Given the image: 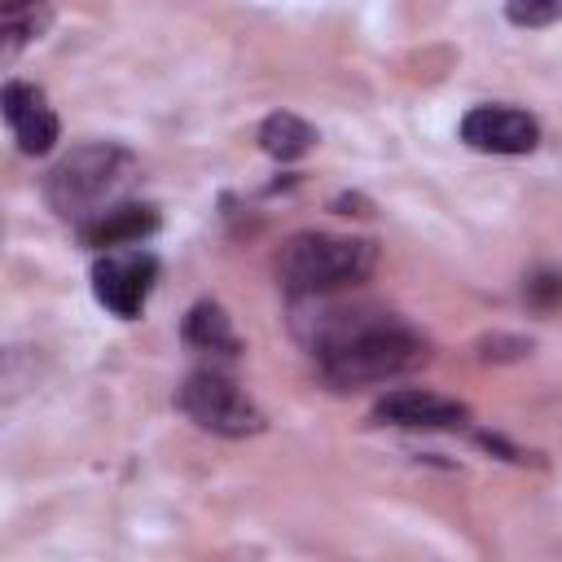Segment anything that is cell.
I'll use <instances>...</instances> for the list:
<instances>
[{
  "label": "cell",
  "mask_w": 562,
  "mask_h": 562,
  "mask_svg": "<svg viewBox=\"0 0 562 562\" xmlns=\"http://www.w3.org/2000/svg\"><path fill=\"white\" fill-rule=\"evenodd\" d=\"M294 334L316 351L321 378L338 391L386 382L426 364V338L378 307H338L329 294L294 299Z\"/></svg>",
  "instance_id": "obj_1"
},
{
  "label": "cell",
  "mask_w": 562,
  "mask_h": 562,
  "mask_svg": "<svg viewBox=\"0 0 562 562\" xmlns=\"http://www.w3.org/2000/svg\"><path fill=\"white\" fill-rule=\"evenodd\" d=\"M136 180V158L123 145H79L70 149L44 180V193L53 202L57 215L75 220L79 228L97 215H105L110 206L123 202V193Z\"/></svg>",
  "instance_id": "obj_2"
},
{
  "label": "cell",
  "mask_w": 562,
  "mask_h": 562,
  "mask_svg": "<svg viewBox=\"0 0 562 562\" xmlns=\"http://www.w3.org/2000/svg\"><path fill=\"white\" fill-rule=\"evenodd\" d=\"M378 246L364 237H334V233H294L277 255V281L290 299L303 294H334L356 285L373 272Z\"/></svg>",
  "instance_id": "obj_3"
},
{
  "label": "cell",
  "mask_w": 562,
  "mask_h": 562,
  "mask_svg": "<svg viewBox=\"0 0 562 562\" xmlns=\"http://www.w3.org/2000/svg\"><path fill=\"white\" fill-rule=\"evenodd\" d=\"M176 404L211 435H228V439H246V435H259L263 430V413L259 404L224 373L215 369H202V373H189Z\"/></svg>",
  "instance_id": "obj_4"
},
{
  "label": "cell",
  "mask_w": 562,
  "mask_h": 562,
  "mask_svg": "<svg viewBox=\"0 0 562 562\" xmlns=\"http://www.w3.org/2000/svg\"><path fill=\"white\" fill-rule=\"evenodd\" d=\"M154 277H158V259L149 250H114L92 263V294L101 307H110L114 316L127 321L145 307Z\"/></svg>",
  "instance_id": "obj_5"
},
{
  "label": "cell",
  "mask_w": 562,
  "mask_h": 562,
  "mask_svg": "<svg viewBox=\"0 0 562 562\" xmlns=\"http://www.w3.org/2000/svg\"><path fill=\"white\" fill-rule=\"evenodd\" d=\"M461 140L479 154H531L540 140V127L531 114L514 105H474L461 119Z\"/></svg>",
  "instance_id": "obj_6"
},
{
  "label": "cell",
  "mask_w": 562,
  "mask_h": 562,
  "mask_svg": "<svg viewBox=\"0 0 562 562\" xmlns=\"http://www.w3.org/2000/svg\"><path fill=\"white\" fill-rule=\"evenodd\" d=\"M0 110H4V123L9 132L18 136V149L22 154H48L57 145V114L48 105V97L35 88V83H22V79H9L4 92H0Z\"/></svg>",
  "instance_id": "obj_7"
},
{
  "label": "cell",
  "mask_w": 562,
  "mask_h": 562,
  "mask_svg": "<svg viewBox=\"0 0 562 562\" xmlns=\"http://www.w3.org/2000/svg\"><path fill=\"white\" fill-rule=\"evenodd\" d=\"M465 417H470V408L461 400H448V395H435L422 386H400L373 404V422L408 426V430H417V426L422 430H448V426H461Z\"/></svg>",
  "instance_id": "obj_8"
},
{
  "label": "cell",
  "mask_w": 562,
  "mask_h": 562,
  "mask_svg": "<svg viewBox=\"0 0 562 562\" xmlns=\"http://www.w3.org/2000/svg\"><path fill=\"white\" fill-rule=\"evenodd\" d=\"M154 228H158V211L154 206H145V202H119L105 215L88 220L79 233H83L88 246L105 250V246H132V241H140Z\"/></svg>",
  "instance_id": "obj_9"
},
{
  "label": "cell",
  "mask_w": 562,
  "mask_h": 562,
  "mask_svg": "<svg viewBox=\"0 0 562 562\" xmlns=\"http://www.w3.org/2000/svg\"><path fill=\"white\" fill-rule=\"evenodd\" d=\"M184 342L198 347V351H215V356H237L241 351V342L233 334V321L224 316L220 303L189 307V316H184Z\"/></svg>",
  "instance_id": "obj_10"
},
{
  "label": "cell",
  "mask_w": 562,
  "mask_h": 562,
  "mask_svg": "<svg viewBox=\"0 0 562 562\" xmlns=\"http://www.w3.org/2000/svg\"><path fill=\"white\" fill-rule=\"evenodd\" d=\"M259 145H263L268 158L290 162V158H303L316 145V127L303 123L299 114H268L263 127H259Z\"/></svg>",
  "instance_id": "obj_11"
},
{
  "label": "cell",
  "mask_w": 562,
  "mask_h": 562,
  "mask_svg": "<svg viewBox=\"0 0 562 562\" xmlns=\"http://www.w3.org/2000/svg\"><path fill=\"white\" fill-rule=\"evenodd\" d=\"M505 13L514 26H549L562 18V0H509Z\"/></svg>",
  "instance_id": "obj_12"
},
{
  "label": "cell",
  "mask_w": 562,
  "mask_h": 562,
  "mask_svg": "<svg viewBox=\"0 0 562 562\" xmlns=\"http://www.w3.org/2000/svg\"><path fill=\"white\" fill-rule=\"evenodd\" d=\"M527 303L536 312H558L562 307V272H536L527 281Z\"/></svg>",
  "instance_id": "obj_13"
},
{
  "label": "cell",
  "mask_w": 562,
  "mask_h": 562,
  "mask_svg": "<svg viewBox=\"0 0 562 562\" xmlns=\"http://www.w3.org/2000/svg\"><path fill=\"white\" fill-rule=\"evenodd\" d=\"M35 9H44V0H0V18L4 13H35Z\"/></svg>",
  "instance_id": "obj_14"
}]
</instances>
